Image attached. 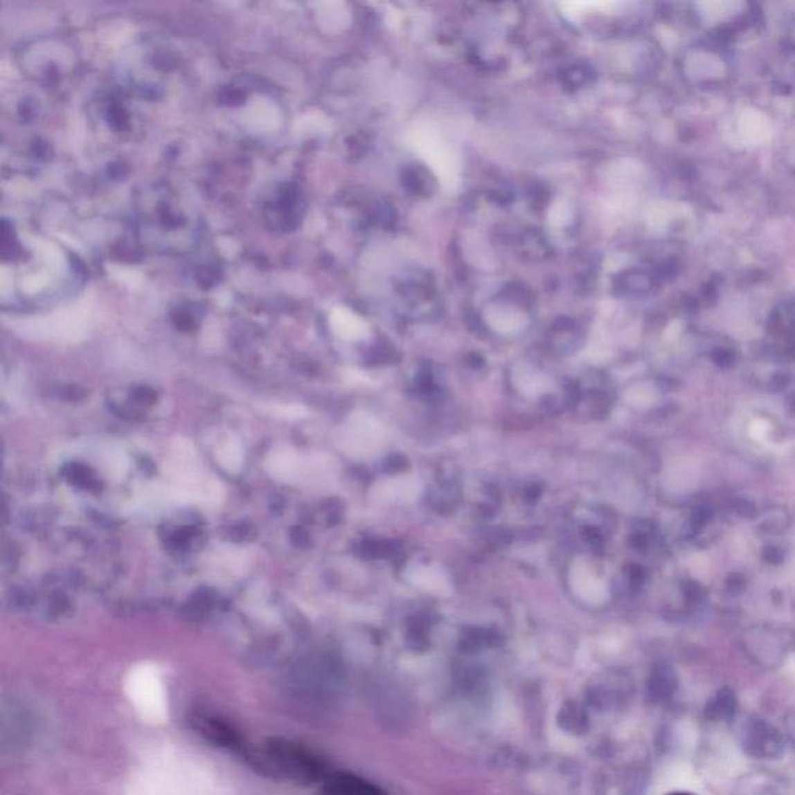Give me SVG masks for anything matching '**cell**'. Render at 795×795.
I'll use <instances>...</instances> for the list:
<instances>
[{
    "mask_svg": "<svg viewBox=\"0 0 795 795\" xmlns=\"http://www.w3.org/2000/svg\"><path fill=\"white\" fill-rule=\"evenodd\" d=\"M422 491V485L416 477H390L377 482L371 494L377 500L382 502H393V503H407L413 502L420 497Z\"/></svg>",
    "mask_w": 795,
    "mask_h": 795,
    "instance_id": "277c9868",
    "label": "cell"
},
{
    "mask_svg": "<svg viewBox=\"0 0 795 795\" xmlns=\"http://www.w3.org/2000/svg\"><path fill=\"white\" fill-rule=\"evenodd\" d=\"M670 795H691V794H685V792H676V794H670Z\"/></svg>",
    "mask_w": 795,
    "mask_h": 795,
    "instance_id": "5bb4252c",
    "label": "cell"
},
{
    "mask_svg": "<svg viewBox=\"0 0 795 795\" xmlns=\"http://www.w3.org/2000/svg\"><path fill=\"white\" fill-rule=\"evenodd\" d=\"M515 386L516 388L525 396H536L546 392L548 388L547 381L536 373L533 370H524L519 371L515 376Z\"/></svg>",
    "mask_w": 795,
    "mask_h": 795,
    "instance_id": "ba28073f",
    "label": "cell"
},
{
    "mask_svg": "<svg viewBox=\"0 0 795 795\" xmlns=\"http://www.w3.org/2000/svg\"><path fill=\"white\" fill-rule=\"evenodd\" d=\"M406 578L410 584L422 589L425 592L449 595L452 591L451 581H449L445 570L437 566H425V564L410 566L406 570Z\"/></svg>",
    "mask_w": 795,
    "mask_h": 795,
    "instance_id": "8992f818",
    "label": "cell"
},
{
    "mask_svg": "<svg viewBox=\"0 0 795 795\" xmlns=\"http://www.w3.org/2000/svg\"><path fill=\"white\" fill-rule=\"evenodd\" d=\"M322 795H387L379 786L351 774H332L323 780Z\"/></svg>",
    "mask_w": 795,
    "mask_h": 795,
    "instance_id": "5b68a950",
    "label": "cell"
},
{
    "mask_svg": "<svg viewBox=\"0 0 795 795\" xmlns=\"http://www.w3.org/2000/svg\"><path fill=\"white\" fill-rule=\"evenodd\" d=\"M708 517H710V516H708V512L705 511V510H697V511L695 512V522L701 524V525H702V524H705V522H707V521H708Z\"/></svg>",
    "mask_w": 795,
    "mask_h": 795,
    "instance_id": "4fadbf2b",
    "label": "cell"
},
{
    "mask_svg": "<svg viewBox=\"0 0 795 795\" xmlns=\"http://www.w3.org/2000/svg\"><path fill=\"white\" fill-rule=\"evenodd\" d=\"M735 505H736V508H738V511L741 512L742 516H744V515H746V516H752L753 512H755L753 505L749 503V502H744V500H741V502H736Z\"/></svg>",
    "mask_w": 795,
    "mask_h": 795,
    "instance_id": "7c38bea8",
    "label": "cell"
},
{
    "mask_svg": "<svg viewBox=\"0 0 795 795\" xmlns=\"http://www.w3.org/2000/svg\"><path fill=\"white\" fill-rule=\"evenodd\" d=\"M569 582L573 593L589 605H598L607 596V589L593 569L582 560H576L569 572Z\"/></svg>",
    "mask_w": 795,
    "mask_h": 795,
    "instance_id": "3957f363",
    "label": "cell"
},
{
    "mask_svg": "<svg viewBox=\"0 0 795 795\" xmlns=\"http://www.w3.org/2000/svg\"><path fill=\"white\" fill-rule=\"evenodd\" d=\"M727 589L732 593H740L742 589H744V580L741 578V576H730L729 581H727Z\"/></svg>",
    "mask_w": 795,
    "mask_h": 795,
    "instance_id": "9c48e42d",
    "label": "cell"
},
{
    "mask_svg": "<svg viewBox=\"0 0 795 795\" xmlns=\"http://www.w3.org/2000/svg\"><path fill=\"white\" fill-rule=\"evenodd\" d=\"M386 431L370 415H355L347 427L345 447L357 455H371L379 451L386 443Z\"/></svg>",
    "mask_w": 795,
    "mask_h": 795,
    "instance_id": "7a4b0ae2",
    "label": "cell"
},
{
    "mask_svg": "<svg viewBox=\"0 0 795 795\" xmlns=\"http://www.w3.org/2000/svg\"><path fill=\"white\" fill-rule=\"evenodd\" d=\"M765 560L772 564H780L781 560H783V553H781V550L775 547H767L765 550Z\"/></svg>",
    "mask_w": 795,
    "mask_h": 795,
    "instance_id": "30bf717a",
    "label": "cell"
},
{
    "mask_svg": "<svg viewBox=\"0 0 795 795\" xmlns=\"http://www.w3.org/2000/svg\"><path fill=\"white\" fill-rule=\"evenodd\" d=\"M732 355L727 351H717L715 355V362L720 365V367H729L730 364H732Z\"/></svg>",
    "mask_w": 795,
    "mask_h": 795,
    "instance_id": "8fae6325",
    "label": "cell"
},
{
    "mask_svg": "<svg viewBox=\"0 0 795 795\" xmlns=\"http://www.w3.org/2000/svg\"><path fill=\"white\" fill-rule=\"evenodd\" d=\"M256 761L275 777L301 785L326 778L325 762L311 750L287 740H269L256 755Z\"/></svg>",
    "mask_w": 795,
    "mask_h": 795,
    "instance_id": "6da1fadb",
    "label": "cell"
},
{
    "mask_svg": "<svg viewBox=\"0 0 795 795\" xmlns=\"http://www.w3.org/2000/svg\"><path fill=\"white\" fill-rule=\"evenodd\" d=\"M195 724L199 732H201L205 738L216 742V744L232 746L236 742V736L233 735L232 730L221 722L210 720V717L199 716L195 720Z\"/></svg>",
    "mask_w": 795,
    "mask_h": 795,
    "instance_id": "52a82bcc",
    "label": "cell"
}]
</instances>
